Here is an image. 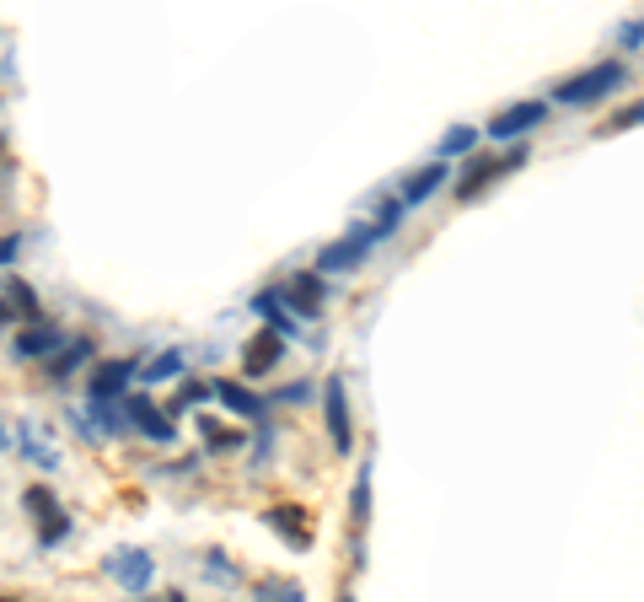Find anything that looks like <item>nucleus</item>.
<instances>
[{"mask_svg": "<svg viewBox=\"0 0 644 602\" xmlns=\"http://www.w3.org/2000/svg\"><path fill=\"white\" fill-rule=\"evenodd\" d=\"M629 86V66H618V60H601V66L580 70L570 81H559L553 92H559V103H601V97H612V92H623Z\"/></svg>", "mask_w": 644, "mask_h": 602, "instance_id": "1", "label": "nucleus"}, {"mask_svg": "<svg viewBox=\"0 0 644 602\" xmlns=\"http://www.w3.org/2000/svg\"><path fill=\"white\" fill-rule=\"evenodd\" d=\"M274 302H279V307H290L296 318H318L322 302H327V285H322L318 269H301V274H290V280L274 291Z\"/></svg>", "mask_w": 644, "mask_h": 602, "instance_id": "2", "label": "nucleus"}, {"mask_svg": "<svg viewBox=\"0 0 644 602\" xmlns=\"http://www.w3.org/2000/svg\"><path fill=\"white\" fill-rule=\"evenodd\" d=\"M371 243H377V226L366 232H349V237H338V243H327L318 253V274H344V269H355V264H366V253H371Z\"/></svg>", "mask_w": 644, "mask_h": 602, "instance_id": "3", "label": "nucleus"}, {"mask_svg": "<svg viewBox=\"0 0 644 602\" xmlns=\"http://www.w3.org/2000/svg\"><path fill=\"white\" fill-rule=\"evenodd\" d=\"M108 576H114L124 592H145V587L156 581V559H151V548H114V554H108Z\"/></svg>", "mask_w": 644, "mask_h": 602, "instance_id": "4", "label": "nucleus"}, {"mask_svg": "<svg viewBox=\"0 0 644 602\" xmlns=\"http://www.w3.org/2000/svg\"><path fill=\"white\" fill-rule=\"evenodd\" d=\"M124 425H134L140 436H151L156 447H172L178 441V430H172V420L156 409V403L145 399V393H129L124 399Z\"/></svg>", "mask_w": 644, "mask_h": 602, "instance_id": "5", "label": "nucleus"}, {"mask_svg": "<svg viewBox=\"0 0 644 602\" xmlns=\"http://www.w3.org/2000/svg\"><path fill=\"white\" fill-rule=\"evenodd\" d=\"M526 162V151H511L505 162H494V156H467V167H462V178H456V200H473L478 189H489L500 173H511Z\"/></svg>", "mask_w": 644, "mask_h": 602, "instance_id": "6", "label": "nucleus"}, {"mask_svg": "<svg viewBox=\"0 0 644 602\" xmlns=\"http://www.w3.org/2000/svg\"><path fill=\"white\" fill-rule=\"evenodd\" d=\"M322 409H327V441H333V452H349L355 447V425H349V399H344V382L338 377H327Z\"/></svg>", "mask_w": 644, "mask_h": 602, "instance_id": "7", "label": "nucleus"}, {"mask_svg": "<svg viewBox=\"0 0 644 602\" xmlns=\"http://www.w3.org/2000/svg\"><path fill=\"white\" fill-rule=\"evenodd\" d=\"M49 350H64V329H60V323H44V318H38V323H27V329L16 334V344H11V355H16V361H44Z\"/></svg>", "mask_w": 644, "mask_h": 602, "instance_id": "8", "label": "nucleus"}, {"mask_svg": "<svg viewBox=\"0 0 644 602\" xmlns=\"http://www.w3.org/2000/svg\"><path fill=\"white\" fill-rule=\"evenodd\" d=\"M22 506H27V511H33V517H38V522H44V543H60V533H70V517H64L60 506H55V495H49V489H44V484H33V489H22Z\"/></svg>", "mask_w": 644, "mask_h": 602, "instance_id": "9", "label": "nucleus"}, {"mask_svg": "<svg viewBox=\"0 0 644 602\" xmlns=\"http://www.w3.org/2000/svg\"><path fill=\"white\" fill-rule=\"evenodd\" d=\"M263 522L285 538L296 554H307V548H312V528H307V511H301V506H269V511H263Z\"/></svg>", "mask_w": 644, "mask_h": 602, "instance_id": "10", "label": "nucleus"}, {"mask_svg": "<svg viewBox=\"0 0 644 602\" xmlns=\"http://www.w3.org/2000/svg\"><path fill=\"white\" fill-rule=\"evenodd\" d=\"M537 125H542V103H515L505 114H494L489 134H494V140H521V134L537 130Z\"/></svg>", "mask_w": 644, "mask_h": 602, "instance_id": "11", "label": "nucleus"}, {"mask_svg": "<svg viewBox=\"0 0 644 602\" xmlns=\"http://www.w3.org/2000/svg\"><path fill=\"white\" fill-rule=\"evenodd\" d=\"M279 355H285V339L274 334V329H263V334L248 339L242 371H248V377H263V371H274V366H279Z\"/></svg>", "mask_w": 644, "mask_h": 602, "instance_id": "12", "label": "nucleus"}, {"mask_svg": "<svg viewBox=\"0 0 644 602\" xmlns=\"http://www.w3.org/2000/svg\"><path fill=\"white\" fill-rule=\"evenodd\" d=\"M129 377H134V361H108V366H97V371H92V403L124 399Z\"/></svg>", "mask_w": 644, "mask_h": 602, "instance_id": "13", "label": "nucleus"}, {"mask_svg": "<svg viewBox=\"0 0 644 602\" xmlns=\"http://www.w3.org/2000/svg\"><path fill=\"white\" fill-rule=\"evenodd\" d=\"M5 318H27V323H38V291L22 285V280H11V285L0 291V323H5Z\"/></svg>", "mask_w": 644, "mask_h": 602, "instance_id": "14", "label": "nucleus"}, {"mask_svg": "<svg viewBox=\"0 0 644 602\" xmlns=\"http://www.w3.org/2000/svg\"><path fill=\"white\" fill-rule=\"evenodd\" d=\"M441 184H446V167H441V162H430L425 173H414V178L403 184V194H397V204H403V210H414V204H425V200H430V194H436Z\"/></svg>", "mask_w": 644, "mask_h": 602, "instance_id": "15", "label": "nucleus"}, {"mask_svg": "<svg viewBox=\"0 0 644 602\" xmlns=\"http://www.w3.org/2000/svg\"><path fill=\"white\" fill-rule=\"evenodd\" d=\"M210 393H220V403H226L231 414H242V420H263V399H253V393L237 388V382H215Z\"/></svg>", "mask_w": 644, "mask_h": 602, "instance_id": "16", "label": "nucleus"}, {"mask_svg": "<svg viewBox=\"0 0 644 602\" xmlns=\"http://www.w3.org/2000/svg\"><path fill=\"white\" fill-rule=\"evenodd\" d=\"M253 602H307V592L296 581H263L253 592Z\"/></svg>", "mask_w": 644, "mask_h": 602, "instance_id": "17", "label": "nucleus"}, {"mask_svg": "<svg viewBox=\"0 0 644 602\" xmlns=\"http://www.w3.org/2000/svg\"><path fill=\"white\" fill-rule=\"evenodd\" d=\"M253 307H258V312H263V318H269V323H274V334H279V339H290V334H296V323H290V318L279 312V302H274V291H263V296H258Z\"/></svg>", "mask_w": 644, "mask_h": 602, "instance_id": "18", "label": "nucleus"}, {"mask_svg": "<svg viewBox=\"0 0 644 602\" xmlns=\"http://www.w3.org/2000/svg\"><path fill=\"white\" fill-rule=\"evenodd\" d=\"M473 145H478V130L456 125V130H446V140H441V156H467Z\"/></svg>", "mask_w": 644, "mask_h": 602, "instance_id": "19", "label": "nucleus"}, {"mask_svg": "<svg viewBox=\"0 0 644 602\" xmlns=\"http://www.w3.org/2000/svg\"><path fill=\"white\" fill-rule=\"evenodd\" d=\"M86 355H92V344H86V339H70V350H64V355L55 361V366H49V371H55V377H70V371H75V366H81Z\"/></svg>", "mask_w": 644, "mask_h": 602, "instance_id": "20", "label": "nucleus"}, {"mask_svg": "<svg viewBox=\"0 0 644 602\" xmlns=\"http://www.w3.org/2000/svg\"><path fill=\"white\" fill-rule=\"evenodd\" d=\"M22 452H27V458H33L38 469H55V463H60V458H55V452H49V447L38 441V430H22Z\"/></svg>", "mask_w": 644, "mask_h": 602, "instance_id": "21", "label": "nucleus"}, {"mask_svg": "<svg viewBox=\"0 0 644 602\" xmlns=\"http://www.w3.org/2000/svg\"><path fill=\"white\" fill-rule=\"evenodd\" d=\"M183 361H178V350H167V355H156V361H145V382H162V377H172Z\"/></svg>", "mask_w": 644, "mask_h": 602, "instance_id": "22", "label": "nucleus"}, {"mask_svg": "<svg viewBox=\"0 0 644 602\" xmlns=\"http://www.w3.org/2000/svg\"><path fill=\"white\" fill-rule=\"evenodd\" d=\"M204 441H210L215 452H226V447H242V430H226V425H210V420H204Z\"/></svg>", "mask_w": 644, "mask_h": 602, "instance_id": "23", "label": "nucleus"}, {"mask_svg": "<svg viewBox=\"0 0 644 602\" xmlns=\"http://www.w3.org/2000/svg\"><path fill=\"white\" fill-rule=\"evenodd\" d=\"M97 425H103L108 436H119V430H124V409H114V403H97Z\"/></svg>", "mask_w": 644, "mask_h": 602, "instance_id": "24", "label": "nucleus"}, {"mask_svg": "<svg viewBox=\"0 0 644 602\" xmlns=\"http://www.w3.org/2000/svg\"><path fill=\"white\" fill-rule=\"evenodd\" d=\"M371 517V473H360V484H355V522H366Z\"/></svg>", "mask_w": 644, "mask_h": 602, "instance_id": "25", "label": "nucleus"}, {"mask_svg": "<svg viewBox=\"0 0 644 602\" xmlns=\"http://www.w3.org/2000/svg\"><path fill=\"white\" fill-rule=\"evenodd\" d=\"M634 125H640V103H634V108H623V114L607 125V134H623V130H634Z\"/></svg>", "mask_w": 644, "mask_h": 602, "instance_id": "26", "label": "nucleus"}, {"mask_svg": "<svg viewBox=\"0 0 644 602\" xmlns=\"http://www.w3.org/2000/svg\"><path fill=\"white\" fill-rule=\"evenodd\" d=\"M210 399V388H204V382H183V399L178 403H204Z\"/></svg>", "mask_w": 644, "mask_h": 602, "instance_id": "27", "label": "nucleus"}, {"mask_svg": "<svg viewBox=\"0 0 644 602\" xmlns=\"http://www.w3.org/2000/svg\"><path fill=\"white\" fill-rule=\"evenodd\" d=\"M279 399H285V403H301V399H312V388H307V382H290Z\"/></svg>", "mask_w": 644, "mask_h": 602, "instance_id": "28", "label": "nucleus"}, {"mask_svg": "<svg viewBox=\"0 0 644 602\" xmlns=\"http://www.w3.org/2000/svg\"><path fill=\"white\" fill-rule=\"evenodd\" d=\"M640 38H644V27H640V22H629V27H623V44H629V49H640Z\"/></svg>", "mask_w": 644, "mask_h": 602, "instance_id": "29", "label": "nucleus"}, {"mask_svg": "<svg viewBox=\"0 0 644 602\" xmlns=\"http://www.w3.org/2000/svg\"><path fill=\"white\" fill-rule=\"evenodd\" d=\"M167 602H189V598H183V592H172V598H167Z\"/></svg>", "mask_w": 644, "mask_h": 602, "instance_id": "30", "label": "nucleus"}, {"mask_svg": "<svg viewBox=\"0 0 644 602\" xmlns=\"http://www.w3.org/2000/svg\"><path fill=\"white\" fill-rule=\"evenodd\" d=\"M0 447H5V425H0Z\"/></svg>", "mask_w": 644, "mask_h": 602, "instance_id": "31", "label": "nucleus"}, {"mask_svg": "<svg viewBox=\"0 0 644 602\" xmlns=\"http://www.w3.org/2000/svg\"><path fill=\"white\" fill-rule=\"evenodd\" d=\"M344 602H355V598H344Z\"/></svg>", "mask_w": 644, "mask_h": 602, "instance_id": "32", "label": "nucleus"}, {"mask_svg": "<svg viewBox=\"0 0 644 602\" xmlns=\"http://www.w3.org/2000/svg\"><path fill=\"white\" fill-rule=\"evenodd\" d=\"M0 602H5V598H0Z\"/></svg>", "mask_w": 644, "mask_h": 602, "instance_id": "33", "label": "nucleus"}]
</instances>
